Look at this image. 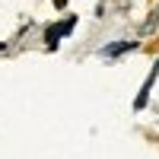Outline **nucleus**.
<instances>
[{"label": "nucleus", "mask_w": 159, "mask_h": 159, "mask_svg": "<svg viewBox=\"0 0 159 159\" xmlns=\"http://www.w3.org/2000/svg\"><path fill=\"white\" fill-rule=\"evenodd\" d=\"M156 45H159V42H156Z\"/></svg>", "instance_id": "1"}]
</instances>
